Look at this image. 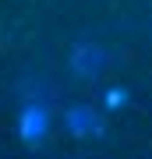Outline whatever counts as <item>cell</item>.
Here are the masks:
<instances>
[{"label":"cell","instance_id":"obj_1","mask_svg":"<svg viewBox=\"0 0 152 159\" xmlns=\"http://www.w3.org/2000/svg\"><path fill=\"white\" fill-rule=\"evenodd\" d=\"M50 131V113H46L43 102H25L21 117H18V134H21L25 145H39Z\"/></svg>","mask_w":152,"mask_h":159},{"label":"cell","instance_id":"obj_2","mask_svg":"<svg viewBox=\"0 0 152 159\" xmlns=\"http://www.w3.org/2000/svg\"><path fill=\"white\" fill-rule=\"evenodd\" d=\"M106 64H110V53L99 50V46H74V53H71V67L78 78H96Z\"/></svg>","mask_w":152,"mask_h":159},{"label":"cell","instance_id":"obj_3","mask_svg":"<svg viewBox=\"0 0 152 159\" xmlns=\"http://www.w3.org/2000/svg\"><path fill=\"white\" fill-rule=\"evenodd\" d=\"M64 124H67V131L74 138H85V134H99V117L92 113L89 106H71L67 113H64Z\"/></svg>","mask_w":152,"mask_h":159},{"label":"cell","instance_id":"obj_4","mask_svg":"<svg viewBox=\"0 0 152 159\" xmlns=\"http://www.w3.org/2000/svg\"><path fill=\"white\" fill-rule=\"evenodd\" d=\"M124 99H127V89H110V92H106V106H110V110H120Z\"/></svg>","mask_w":152,"mask_h":159}]
</instances>
